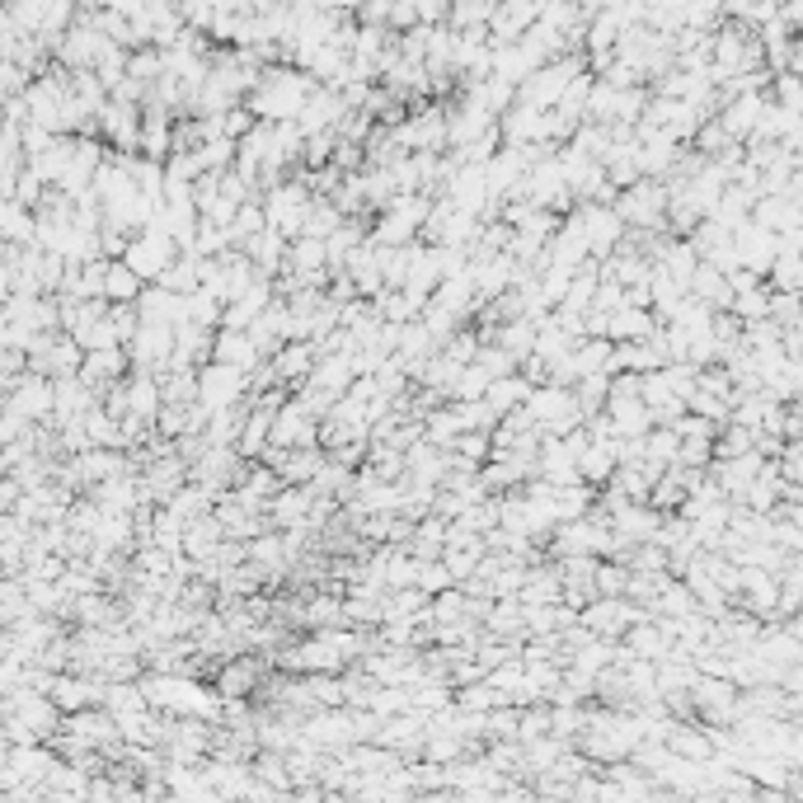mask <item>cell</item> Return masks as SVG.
Segmentation results:
<instances>
[{
  "instance_id": "obj_16",
  "label": "cell",
  "mask_w": 803,
  "mask_h": 803,
  "mask_svg": "<svg viewBox=\"0 0 803 803\" xmlns=\"http://www.w3.org/2000/svg\"><path fill=\"white\" fill-rule=\"evenodd\" d=\"M212 358L230 362V367H245V371H254L264 362L259 348H254V339H249V329H226V325L212 329Z\"/></svg>"
},
{
  "instance_id": "obj_38",
  "label": "cell",
  "mask_w": 803,
  "mask_h": 803,
  "mask_svg": "<svg viewBox=\"0 0 803 803\" xmlns=\"http://www.w3.org/2000/svg\"><path fill=\"white\" fill-rule=\"evenodd\" d=\"M193 155H198L203 169H230V161H235V142H230V136H212V142H198V146H193Z\"/></svg>"
},
{
  "instance_id": "obj_30",
  "label": "cell",
  "mask_w": 803,
  "mask_h": 803,
  "mask_svg": "<svg viewBox=\"0 0 803 803\" xmlns=\"http://www.w3.org/2000/svg\"><path fill=\"white\" fill-rule=\"evenodd\" d=\"M142 278H136V272L123 264V259H109V268H104V301L109 306H117V301H136L142 297Z\"/></svg>"
},
{
  "instance_id": "obj_10",
  "label": "cell",
  "mask_w": 803,
  "mask_h": 803,
  "mask_svg": "<svg viewBox=\"0 0 803 803\" xmlns=\"http://www.w3.org/2000/svg\"><path fill=\"white\" fill-rule=\"evenodd\" d=\"M578 222H583V235H587V259H593V264H601L606 254L616 249L620 235H625V222H620L606 203H578Z\"/></svg>"
},
{
  "instance_id": "obj_45",
  "label": "cell",
  "mask_w": 803,
  "mask_h": 803,
  "mask_svg": "<svg viewBox=\"0 0 803 803\" xmlns=\"http://www.w3.org/2000/svg\"><path fill=\"white\" fill-rule=\"evenodd\" d=\"M710 461H714V442L710 437H681L672 465H710Z\"/></svg>"
},
{
  "instance_id": "obj_33",
  "label": "cell",
  "mask_w": 803,
  "mask_h": 803,
  "mask_svg": "<svg viewBox=\"0 0 803 803\" xmlns=\"http://www.w3.org/2000/svg\"><path fill=\"white\" fill-rule=\"evenodd\" d=\"M297 620L306 625V630H329V625H343V601L329 597V593H320V597H310V601L301 606Z\"/></svg>"
},
{
  "instance_id": "obj_2",
  "label": "cell",
  "mask_w": 803,
  "mask_h": 803,
  "mask_svg": "<svg viewBox=\"0 0 803 803\" xmlns=\"http://www.w3.org/2000/svg\"><path fill=\"white\" fill-rule=\"evenodd\" d=\"M662 207H668V184L649 179V174H639V179L630 188H620L616 203H611V212L625 226H644V230H668L662 226Z\"/></svg>"
},
{
  "instance_id": "obj_8",
  "label": "cell",
  "mask_w": 803,
  "mask_h": 803,
  "mask_svg": "<svg viewBox=\"0 0 803 803\" xmlns=\"http://www.w3.org/2000/svg\"><path fill=\"white\" fill-rule=\"evenodd\" d=\"M264 658H254L249 649H240V653H230V658H222V668L212 672V687H217L226 700H249L254 691L264 687Z\"/></svg>"
},
{
  "instance_id": "obj_40",
  "label": "cell",
  "mask_w": 803,
  "mask_h": 803,
  "mask_svg": "<svg viewBox=\"0 0 803 803\" xmlns=\"http://www.w3.org/2000/svg\"><path fill=\"white\" fill-rule=\"evenodd\" d=\"M343 625H358V630H371V625H381V601L371 597H352L343 601Z\"/></svg>"
},
{
  "instance_id": "obj_27",
  "label": "cell",
  "mask_w": 803,
  "mask_h": 803,
  "mask_svg": "<svg viewBox=\"0 0 803 803\" xmlns=\"http://www.w3.org/2000/svg\"><path fill=\"white\" fill-rule=\"evenodd\" d=\"M222 536H226V532H222V522L212 517V513L188 517V522H184V555H188V559H207V555L222 545Z\"/></svg>"
},
{
  "instance_id": "obj_6",
  "label": "cell",
  "mask_w": 803,
  "mask_h": 803,
  "mask_svg": "<svg viewBox=\"0 0 803 803\" xmlns=\"http://www.w3.org/2000/svg\"><path fill=\"white\" fill-rule=\"evenodd\" d=\"M644 616H649V611H644V606H635L630 597H593L578 611V625H587V630H593L597 639H620Z\"/></svg>"
},
{
  "instance_id": "obj_39",
  "label": "cell",
  "mask_w": 803,
  "mask_h": 803,
  "mask_svg": "<svg viewBox=\"0 0 803 803\" xmlns=\"http://www.w3.org/2000/svg\"><path fill=\"white\" fill-rule=\"evenodd\" d=\"M583 723H587V710L583 704H550V733L555 738H578L583 733Z\"/></svg>"
},
{
  "instance_id": "obj_19",
  "label": "cell",
  "mask_w": 803,
  "mask_h": 803,
  "mask_svg": "<svg viewBox=\"0 0 803 803\" xmlns=\"http://www.w3.org/2000/svg\"><path fill=\"white\" fill-rule=\"evenodd\" d=\"M136 316H142L146 325H179L184 320V297L161 287V282H146L142 297H136Z\"/></svg>"
},
{
  "instance_id": "obj_44",
  "label": "cell",
  "mask_w": 803,
  "mask_h": 803,
  "mask_svg": "<svg viewBox=\"0 0 803 803\" xmlns=\"http://www.w3.org/2000/svg\"><path fill=\"white\" fill-rule=\"evenodd\" d=\"M687 414H700V419L723 423V419H729V404H723L719 395H710V390H691V395H687Z\"/></svg>"
},
{
  "instance_id": "obj_31",
  "label": "cell",
  "mask_w": 803,
  "mask_h": 803,
  "mask_svg": "<svg viewBox=\"0 0 803 803\" xmlns=\"http://www.w3.org/2000/svg\"><path fill=\"white\" fill-rule=\"evenodd\" d=\"M606 352H611V339H606V334H583L569 348L574 377H593V371H606Z\"/></svg>"
},
{
  "instance_id": "obj_35",
  "label": "cell",
  "mask_w": 803,
  "mask_h": 803,
  "mask_svg": "<svg viewBox=\"0 0 803 803\" xmlns=\"http://www.w3.org/2000/svg\"><path fill=\"white\" fill-rule=\"evenodd\" d=\"M339 222H343V212L329 203V198H320V193H310V207H306V226H301V235H320V240H325V235L334 230Z\"/></svg>"
},
{
  "instance_id": "obj_11",
  "label": "cell",
  "mask_w": 803,
  "mask_h": 803,
  "mask_svg": "<svg viewBox=\"0 0 803 803\" xmlns=\"http://www.w3.org/2000/svg\"><path fill=\"white\" fill-rule=\"evenodd\" d=\"M6 404L14 409L19 419H29V423H43L52 414V377H38V371H19L14 385H10V395Z\"/></svg>"
},
{
  "instance_id": "obj_22",
  "label": "cell",
  "mask_w": 803,
  "mask_h": 803,
  "mask_svg": "<svg viewBox=\"0 0 803 803\" xmlns=\"http://www.w3.org/2000/svg\"><path fill=\"white\" fill-rule=\"evenodd\" d=\"M480 625H484L488 639H522L526 644V611H522L517 597H494V606H488V616Z\"/></svg>"
},
{
  "instance_id": "obj_47",
  "label": "cell",
  "mask_w": 803,
  "mask_h": 803,
  "mask_svg": "<svg viewBox=\"0 0 803 803\" xmlns=\"http://www.w3.org/2000/svg\"><path fill=\"white\" fill-rule=\"evenodd\" d=\"M578 6H583V14H597V10L611 6V0H578Z\"/></svg>"
},
{
  "instance_id": "obj_37",
  "label": "cell",
  "mask_w": 803,
  "mask_h": 803,
  "mask_svg": "<svg viewBox=\"0 0 803 803\" xmlns=\"http://www.w3.org/2000/svg\"><path fill=\"white\" fill-rule=\"evenodd\" d=\"M161 71H165V66H161V48L146 43V48H132V52H127V75H132V81L151 85Z\"/></svg>"
},
{
  "instance_id": "obj_23",
  "label": "cell",
  "mask_w": 803,
  "mask_h": 803,
  "mask_svg": "<svg viewBox=\"0 0 803 803\" xmlns=\"http://www.w3.org/2000/svg\"><path fill=\"white\" fill-rule=\"evenodd\" d=\"M616 437H587V446L578 452V480L583 484H593L601 488L606 480H611V470H616Z\"/></svg>"
},
{
  "instance_id": "obj_9",
  "label": "cell",
  "mask_w": 803,
  "mask_h": 803,
  "mask_svg": "<svg viewBox=\"0 0 803 803\" xmlns=\"http://www.w3.org/2000/svg\"><path fill=\"white\" fill-rule=\"evenodd\" d=\"M316 414L297 400V395H287L282 404H278V414H272V423H268V446H320L316 442Z\"/></svg>"
},
{
  "instance_id": "obj_5",
  "label": "cell",
  "mask_w": 803,
  "mask_h": 803,
  "mask_svg": "<svg viewBox=\"0 0 803 803\" xmlns=\"http://www.w3.org/2000/svg\"><path fill=\"white\" fill-rule=\"evenodd\" d=\"M245 395H249V371L245 367H230V362H217V358H207L198 367V400L207 409L240 404Z\"/></svg>"
},
{
  "instance_id": "obj_3",
  "label": "cell",
  "mask_w": 803,
  "mask_h": 803,
  "mask_svg": "<svg viewBox=\"0 0 803 803\" xmlns=\"http://www.w3.org/2000/svg\"><path fill=\"white\" fill-rule=\"evenodd\" d=\"M174 254H179L174 235H169L161 222H146V226L123 245V254H117V259H123L142 282H155V278H161V268L174 259Z\"/></svg>"
},
{
  "instance_id": "obj_18",
  "label": "cell",
  "mask_w": 803,
  "mask_h": 803,
  "mask_svg": "<svg viewBox=\"0 0 803 803\" xmlns=\"http://www.w3.org/2000/svg\"><path fill=\"white\" fill-rule=\"evenodd\" d=\"M306 513H310V488L306 484H282L278 494L268 498V526H272V532L306 526Z\"/></svg>"
},
{
  "instance_id": "obj_43",
  "label": "cell",
  "mask_w": 803,
  "mask_h": 803,
  "mask_svg": "<svg viewBox=\"0 0 803 803\" xmlns=\"http://www.w3.org/2000/svg\"><path fill=\"white\" fill-rule=\"evenodd\" d=\"M766 316H771L775 325H799V291H775V287H771Z\"/></svg>"
},
{
  "instance_id": "obj_7",
  "label": "cell",
  "mask_w": 803,
  "mask_h": 803,
  "mask_svg": "<svg viewBox=\"0 0 803 803\" xmlns=\"http://www.w3.org/2000/svg\"><path fill=\"white\" fill-rule=\"evenodd\" d=\"M127 348V362L136 371H151V377H161L165 362H169V352H174V325H136V334L123 343Z\"/></svg>"
},
{
  "instance_id": "obj_14",
  "label": "cell",
  "mask_w": 803,
  "mask_h": 803,
  "mask_svg": "<svg viewBox=\"0 0 803 803\" xmlns=\"http://www.w3.org/2000/svg\"><path fill=\"white\" fill-rule=\"evenodd\" d=\"M343 109H348V104H343L339 85H310L306 104H301V113H297V127H301L306 136H310V132H325V127L339 123Z\"/></svg>"
},
{
  "instance_id": "obj_28",
  "label": "cell",
  "mask_w": 803,
  "mask_h": 803,
  "mask_svg": "<svg viewBox=\"0 0 803 803\" xmlns=\"http://www.w3.org/2000/svg\"><path fill=\"white\" fill-rule=\"evenodd\" d=\"M526 390H532V381H526L522 371H507V377H494V381L484 385L480 400L494 409V419H498V414H507V409H517V404L526 400Z\"/></svg>"
},
{
  "instance_id": "obj_21",
  "label": "cell",
  "mask_w": 803,
  "mask_h": 803,
  "mask_svg": "<svg viewBox=\"0 0 803 803\" xmlns=\"http://www.w3.org/2000/svg\"><path fill=\"white\" fill-rule=\"evenodd\" d=\"M235 249H245L249 254V264L259 268V278H272V272L282 268V259H287V235H278V230H259V235H249V240H240Z\"/></svg>"
},
{
  "instance_id": "obj_12",
  "label": "cell",
  "mask_w": 803,
  "mask_h": 803,
  "mask_svg": "<svg viewBox=\"0 0 803 803\" xmlns=\"http://www.w3.org/2000/svg\"><path fill=\"white\" fill-rule=\"evenodd\" d=\"M733 254H738V268H752V272H761V278H766V268L775 259V230L756 226L748 217L742 226H733Z\"/></svg>"
},
{
  "instance_id": "obj_25",
  "label": "cell",
  "mask_w": 803,
  "mask_h": 803,
  "mask_svg": "<svg viewBox=\"0 0 803 803\" xmlns=\"http://www.w3.org/2000/svg\"><path fill=\"white\" fill-rule=\"evenodd\" d=\"M687 297H696V301H704L710 310H729V301H733V291H729V282H723V268H714V264H696V272H691V282H687Z\"/></svg>"
},
{
  "instance_id": "obj_32",
  "label": "cell",
  "mask_w": 803,
  "mask_h": 803,
  "mask_svg": "<svg viewBox=\"0 0 803 803\" xmlns=\"http://www.w3.org/2000/svg\"><path fill=\"white\" fill-rule=\"evenodd\" d=\"M687 611H696V597L681 578H668L658 587V597L649 601V616H687Z\"/></svg>"
},
{
  "instance_id": "obj_46",
  "label": "cell",
  "mask_w": 803,
  "mask_h": 803,
  "mask_svg": "<svg viewBox=\"0 0 803 803\" xmlns=\"http://www.w3.org/2000/svg\"><path fill=\"white\" fill-rule=\"evenodd\" d=\"M352 14H358V24H385L390 0H352Z\"/></svg>"
},
{
  "instance_id": "obj_20",
  "label": "cell",
  "mask_w": 803,
  "mask_h": 803,
  "mask_svg": "<svg viewBox=\"0 0 803 803\" xmlns=\"http://www.w3.org/2000/svg\"><path fill=\"white\" fill-rule=\"evenodd\" d=\"M748 217L756 222V226H766V230H799V222H803V212H799V198H785V193H761V198L752 203V212Z\"/></svg>"
},
{
  "instance_id": "obj_1",
  "label": "cell",
  "mask_w": 803,
  "mask_h": 803,
  "mask_svg": "<svg viewBox=\"0 0 803 803\" xmlns=\"http://www.w3.org/2000/svg\"><path fill=\"white\" fill-rule=\"evenodd\" d=\"M310 85H316V81H310L301 66L272 62V66H264L259 85L245 94V109H249L254 117H268V123H282V117H297V113H301Z\"/></svg>"
},
{
  "instance_id": "obj_36",
  "label": "cell",
  "mask_w": 803,
  "mask_h": 803,
  "mask_svg": "<svg viewBox=\"0 0 803 803\" xmlns=\"http://www.w3.org/2000/svg\"><path fill=\"white\" fill-rule=\"evenodd\" d=\"M766 297H771V287H766V278H761V282L748 287V291H733L729 310H733L742 325H748V320H761V316H766Z\"/></svg>"
},
{
  "instance_id": "obj_42",
  "label": "cell",
  "mask_w": 803,
  "mask_h": 803,
  "mask_svg": "<svg viewBox=\"0 0 803 803\" xmlns=\"http://www.w3.org/2000/svg\"><path fill=\"white\" fill-rule=\"evenodd\" d=\"M414 587H423L428 597L442 593V587H452V574H446V564L442 559H419V569H414Z\"/></svg>"
},
{
  "instance_id": "obj_26",
  "label": "cell",
  "mask_w": 803,
  "mask_h": 803,
  "mask_svg": "<svg viewBox=\"0 0 803 803\" xmlns=\"http://www.w3.org/2000/svg\"><path fill=\"white\" fill-rule=\"evenodd\" d=\"M123 385H127V414L155 423V414H161V381H155L151 371L132 367V377H123Z\"/></svg>"
},
{
  "instance_id": "obj_15",
  "label": "cell",
  "mask_w": 803,
  "mask_h": 803,
  "mask_svg": "<svg viewBox=\"0 0 803 803\" xmlns=\"http://www.w3.org/2000/svg\"><path fill=\"white\" fill-rule=\"evenodd\" d=\"M316 358H320V348L310 343V339H287L278 352H272V371H278V381L291 390V385H301L306 377H310V367H316Z\"/></svg>"
},
{
  "instance_id": "obj_29",
  "label": "cell",
  "mask_w": 803,
  "mask_h": 803,
  "mask_svg": "<svg viewBox=\"0 0 803 803\" xmlns=\"http://www.w3.org/2000/svg\"><path fill=\"white\" fill-rule=\"evenodd\" d=\"M33 207L24 203H14V198H0V240L6 245H33Z\"/></svg>"
},
{
  "instance_id": "obj_13",
  "label": "cell",
  "mask_w": 803,
  "mask_h": 803,
  "mask_svg": "<svg viewBox=\"0 0 803 803\" xmlns=\"http://www.w3.org/2000/svg\"><path fill=\"white\" fill-rule=\"evenodd\" d=\"M127 348L123 343H113V348H90L81 352V367H75V377L90 381L94 390H104L109 381H123L127 377Z\"/></svg>"
},
{
  "instance_id": "obj_34",
  "label": "cell",
  "mask_w": 803,
  "mask_h": 803,
  "mask_svg": "<svg viewBox=\"0 0 803 803\" xmlns=\"http://www.w3.org/2000/svg\"><path fill=\"white\" fill-rule=\"evenodd\" d=\"M184 320H193V325H207V329H217V325H222V301L212 297L207 287H193L188 297H184Z\"/></svg>"
},
{
  "instance_id": "obj_4",
  "label": "cell",
  "mask_w": 803,
  "mask_h": 803,
  "mask_svg": "<svg viewBox=\"0 0 803 803\" xmlns=\"http://www.w3.org/2000/svg\"><path fill=\"white\" fill-rule=\"evenodd\" d=\"M306 207H310V188L297 179V174H287V179H278L264 193V222H268V230L287 235V240H297L301 235Z\"/></svg>"
},
{
  "instance_id": "obj_48",
  "label": "cell",
  "mask_w": 803,
  "mask_h": 803,
  "mask_svg": "<svg viewBox=\"0 0 803 803\" xmlns=\"http://www.w3.org/2000/svg\"><path fill=\"white\" fill-rule=\"evenodd\" d=\"M6 409H10V404H6V395H0V414H6Z\"/></svg>"
},
{
  "instance_id": "obj_24",
  "label": "cell",
  "mask_w": 803,
  "mask_h": 803,
  "mask_svg": "<svg viewBox=\"0 0 803 803\" xmlns=\"http://www.w3.org/2000/svg\"><path fill=\"white\" fill-rule=\"evenodd\" d=\"M653 325H658L653 310H639V306H616V310H606V339H611V343L649 339Z\"/></svg>"
},
{
  "instance_id": "obj_17",
  "label": "cell",
  "mask_w": 803,
  "mask_h": 803,
  "mask_svg": "<svg viewBox=\"0 0 803 803\" xmlns=\"http://www.w3.org/2000/svg\"><path fill=\"white\" fill-rule=\"evenodd\" d=\"M601 409H606V419H611L616 437H639V433H649V428H653L649 404H644L639 395H606Z\"/></svg>"
},
{
  "instance_id": "obj_41",
  "label": "cell",
  "mask_w": 803,
  "mask_h": 803,
  "mask_svg": "<svg viewBox=\"0 0 803 803\" xmlns=\"http://www.w3.org/2000/svg\"><path fill=\"white\" fill-rule=\"evenodd\" d=\"M470 362H480V367L488 371V377H507V371H517V358H513L507 348H498V343H480V348H475V358H470Z\"/></svg>"
}]
</instances>
